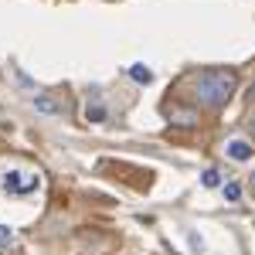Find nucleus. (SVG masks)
<instances>
[{
  "label": "nucleus",
  "instance_id": "obj_1",
  "mask_svg": "<svg viewBox=\"0 0 255 255\" xmlns=\"http://www.w3.org/2000/svg\"><path fill=\"white\" fill-rule=\"evenodd\" d=\"M235 89H238V75L232 68H204V72H197V79H194V96L208 109L228 106V99L235 96Z\"/></svg>",
  "mask_w": 255,
  "mask_h": 255
},
{
  "label": "nucleus",
  "instance_id": "obj_2",
  "mask_svg": "<svg viewBox=\"0 0 255 255\" xmlns=\"http://www.w3.org/2000/svg\"><path fill=\"white\" fill-rule=\"evenodd\" d=\"M41 177L34 170H24V167H7L3 177H0V187L7 191V194H31V191H38Z\"/></svg>",
  "mask_w": 255,
  "mask_h": 255
},
{
  "label": "nucleus",
  "instance_id": "obj_3",
  "mask_svg": "<svg viewBox=\"0 0 255 255\" xmlns=\"http://www.w3.org/2000/svg\"><path fill=\"white\" fill-rule=\"evenodd\" d=\"M225 153H228L232 160H238V163H245V160L255 157V146L249 143V139L235 136V139H228V143H225Z\"/></svg>",
  "mask_w": 255,
  "mask_h": 255
},
{
  "label": "nucleus",
  "instance_id": "obj_4",
  "mask_svg": "<svg viewBox=\"0 0 255 255\" xmlns=\"http://www.w3.org/2000/svg\"><path fill=\"white\" fill-rule=\"evenodd\" d=\"M31 106H34L38 113H48V116H61V113H65V106H58L55 99H48V96H34Z\"/></svg>",
  "mask_w": 255,
  "mask_h": 255
},
{
  "label": "nucleus",
  "instance_id": "obj_5",
  "mask_svg": "<svg viewBox=\"0 0 255 255\" xmlns=\"http://www.w3.org/2000/svg\"><path fill=\"white\" fill-rule=\"evenodd\" d=\"M17 245V232L10 228V225H0V252H7V249H14Z\"/></svg>",
  "mask_w": 255,
  "mask_h": 255
},
{
  "label": "nucleus",
  "instance_id": "obj_6",
  "mask_svg": "<svg viewBox=\"0 0 255 255\" xmlns=\"http://www.w3.org/2000/svg\"><path fill=\"white\" fill-rule=\"evenodd\" d=\"M201 184H204V187H218V184H221V170H215V167H208V170L201 174Z\"/></svg>",
  "mask_w": 255,
  "mask_h": 255
},
{
  "label": "nucleus",
  "instance_id": "obj_7",
  "mask_svg": "<svg viewBox=\"0 0 255 255\" xmlns=\"http://www.w3.org/2000/svg\"><path fill=\"white\" fill-rule=\"evenodd\" d=\"M225 197H228V201H242V187H238L235 180H232V184H225Z\"/></svg>",
  "mask_w": 255,
  "mask_h": 255
},
{
  "label": "nucleus",
  "instance_id": "obj_8",
  "mask_svg": "<svg viewBox=\"0 0 255 255\" xmlns=\"http://www.w3.org/2000/svg\"><path fill=\"white\" fill-rule=\"evenodd\" d=\"M129 75H133L136 82H150V79H153V75H150V68H139V65H136V68H129Z\"/></svg>",
  "mask_w": 255,
  "mask_h": 255
},
{
  "label": "nucleus",
  "instance_id": "obj_9",
  "mask_svg": "<svg viewBox=\"0 0 255 255\" xmlns=\"http://www.w3.org/2000/svg\"><path fill=\"white\" fill-rule=\"evenodd\" d=\"M249 126H252V133H255V116H252V119H249Z\"/></svg>",
  "mask_w": 255,
  "mask_h": 255
},
{
  "label": "nucleus",
  "instance_id": "obj_10",
  "mask_svg": "<svg viewBox=\"0 0 255 255\" xmlns=\"http://www.w3.org/2000/svg\"><path fill=\"white\" fill-rule=\"evenodd\" d=\"M252 99H255V82H252Z\"/></svg>",
  "mask_w": 255,
  "mask_h": 255
},
{
  "label": "nucleus",
  "instance_id": "obj_11",
  "mask_svg": "<svg viewBox=\"0 0 255 255\" xmlns=\"http://www.w3.org/2000/svg\"><path fill=\"white\" fill-rule=\"evenodd\" d=\"M252 184H255V174H252Z\"/></svg>",
  "mask_w": 255,
  "mask_h": 255
}]
</instances>
